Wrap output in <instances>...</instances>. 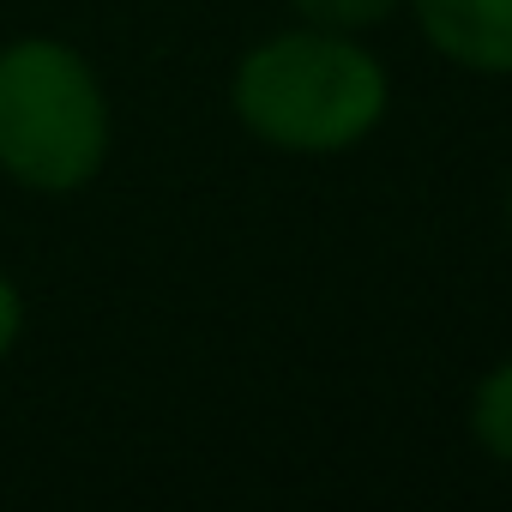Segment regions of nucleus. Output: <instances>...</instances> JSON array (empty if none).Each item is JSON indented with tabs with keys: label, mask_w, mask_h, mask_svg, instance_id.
Instances as JSON below:
<instances>
[{
	"label": "nucleus",
	"mask_w": 512,
	"mask_h": 512,
	"mask_svg": "<svg viewBox=\"0 0 512 512\" xmlns=\"http://www.w3.org/2000/svg\"><path fill=\"white\" fill-rule=\"evenodd\" d=\"M404 0H290V13L302 25H320V31H350V37H368L374 25H386Z\"/></svg>",
	"instance_id": "39448f33"
},
{
	"label": "nucleus",
	"mask_w": 512,
	"mask_h": 512,
	"mask_svg": "<svg viewBox=\"0 0 512 512\" xmlns=\"http://www.w3.org/2000/svg\"><path fill=\"white\" fill-rule=\"evenodd\" d=\"M115 151V103L85 49L49 31L0 43V175L37 199L85 193Z\"/></svg>",
	"instance_id": "f03ea898"
},
{
	"label": "nucleus",
	"mask_w": 512,
	"mask_h": 512,
	"mask_svg": "<svg viewBox=\"0 0 512 512\" xmlns=\"http://www.w3.org/2000/svg\"><path fill=\"white\" fill-rule=\"evenodd\" d=\"M464 422H470V440H476L494 464L512 470V356H500V362L476 380Z\"/></svg>",
	"instance_id": "20e7f679"
},
{
	"label": "nucleus",
	"mask_w": 512,
	"mask_h": 512,
	"mask_svg": "<svg viewBox=\"0 0 512 512\" xmlns=\"http://www.w3.org/2000/svg\"><path fill=\"white\" fill-rule=\"evenodd\" d=\"M422 43L476 79H512V0H404Z\"/></svg>",
	"instance_id": "7ed1b4c3"
},
{
	"label": "nucleus",
	"mask_w": 512,
	"mask_h": 512,
	"mask_svg": "<svg viewBox=\"0 0 512 512\" xmlns=\"http://www.w3.org/2000/svg\"><path fill=\"white\" fill-rule=\"evenodd\" d=\"M19 344H25V290H19V278L7 266H0V362H7Z\"/></svg>",
	"instance_id": "423d86ee"
},
{
	"label": "nucleus",
	"mask_w": 512,
	"mask_h": 512,
	"mask_svg": "<svg viewBox=\"0 0 512 512\" xmlns=\"http://www.w3.org/2000/svg\"><path fill=\"white\" fill-rule=\"evenodd\" d=\"M506 229H512V181H506Z\"/></svg>",
	"instance_id": "0eeeda50"
},
{
	"label": "nucleus",
	"mask_w": 512,
	"mask_h": 512,
	"mask_svg": "<svg viewBox=\"0 0 512 512\" xmlns=\"http://www.w3.org/2000/svg\"><path fill=\"white\" fill-rule=\"evenodd\" d=\"M392 73L350 31H272L241 49L229 73V115L241 133L284 157H344L386 127Z\"/></svg>",
	"instance_id": "f257e3e1"
}]
</instances>
